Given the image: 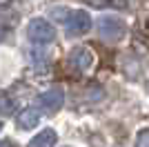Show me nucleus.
Listing matches in <instances>:
<instances>
[{
    "label": "nucleus",
    "instance_id": "nucleus-1",
    "mask_svg": "<svg viewBox=\"0 0 149 147\" xmlns=\"http://www.w3.org/2000/svg\"><path fill=\"white\" fill-rule=\"evenodd\" d=\"M98 34L107 43H118V40L125 38L127 27H125V22L120 18H116V16H102V18L98 20Z\"/></svg>",
    "mask_w": 149,
    "mask_h": 147
},
{
    "label": "nucleus",
    "instance_id": "nucleus-2",
    "mask_svg": "<svg viewBox=\"0 0 149 147\" xmlns=\"http://www.w3.org/2000/svg\"><path fill=\"white\" fill-rule=\"evenodd\" d=\"M27 38L36 45H47L56 40V29L54 24H49L45 18H33L27 24Z\"/></svg>",
    "mask_w": 149,
    "mask_h": 147
},
{
    "label": "nucleus",
    "instance_id": "nucleus-3",
    "mask_svg": "<svg viewBox=\"0 0 149 147\" xmlns=\"http://www.w3.org/2000/svg\"><path fill=\"white\" fill-rule=\"evenodd\" d=\"M65 27H67V36H82V34H87L91 29V18H89L87 11H71L65 20Z\"/></svg>",
    "mask_w": 149,
    "mask_h": 147
},
{
    "label": "nucleus",
    "instance_id": "nucleus-4",
    "mask_svg": "<svg viewBox=\"0 0 149 147\" xmlns=\"http://www.w3.org/2000/svg\"><path fill=\"white\" fill-rule=\"evenodd\" d=\"M69 65H71L76 71L85 74V71H89L91 65H93V54L87 47H76V49H71V54H69Z\"/></svg>",
    "mask_w": 149,
    "mask_h": 147
},
{
    "label": "nucleus",
    "instance_id": "nucleus-5",
    "mask_svg": "<svg viewBox=\"0 0 149 147\" xmlns=\"http://www.w3.org/2000/svg\"><path fill=\"white\" fill-rule=\"evenodd\" d=\"M40 105H42L47 111H58L62 105H65V89H62L60 85L47 89V92L40 96Z\"/></svg>",
    "mask_w": 149,
    "mask_h": 147
},
{
    "label": "nucleus",
    "instance_id": "nucleus-6",
    "mask_svg": "<svg viewBox=\"0 0 149 147\" xmlns=\"http://www.w3.org/2000/svg\"><path fill=\"white\" fill-rule=\"evenodd\" d=\"M18 22V11L9 5L0 7V43L9 36V31L13 29V24Z\"/></svg>",
    "mask_w": 149,
    "mask_h": 147
},
{
    "label": "nucleus",
    "instance_id": "nucleus-7",
    "mask_svg": "<svg viewBox=\"0 0 149 147\" xmlns=\"http://www.w3.org/2000/svg\"><path fill=\"white\" fill-rule=\"evenodd\" d=\"M38 123H40V109L27 107V109L20 111V116H18V127L20 129H33Z\"/></svg>",
    "mask_w": 149,
    "mask_h": 147
},
{
    "label": "nucleus",
    "instance_id": "nucleus-8",
    "mask_svg": "<svg viewBox=\"0 0 149 147\" xmlns=\"http://www.w3.org/2000/svg\"><path fill=\"white\" fill-rule=\"evenodd\" d=\"M56 141H58L56 129H42L40 134H36L29 141V147H54Z\"/></svg>",
    "mask_w": 149,
    "mask_h": 147
},
{
    "label": "nucleus",
    "instance_id": "nucleus-9",
    "mask_svg": "<svg viewBox=\"0 0 149 147\" xmlns=\"http://www.w3.org/2000/svg\"><path fill=\"white\" fill-rule=\"evenodd\" d=\"M87 5L96 7V9H105V7H111V9H127L129 7V0H85Z\"/></svg>",
    "mask_w": 149,
    "mask_h": 147
},
{
    "label": "nucleus",
    "instance_id": "nucleus-10",
    "mask_svg": "<svg viewBox=\"0 0 149 147\" xmlns=\"http://www.w3.org/2000/svg\"><path fill=\"white\" fill-rule=\"evenodd\" d=\"M13 111H16V105L9 96L5 94H0V116H11Z\"/></svg>",
    "mask_w": 149,
    "mask_h": 147
},
{
    "label": "nucleus",
    "instance_id": "nucleus-11",
    "mask_svg": "<svg viewBox=\"0 0 149 147\" xmlns=\"http://www.w3.org/2000/svg\"><path fill=\"white\" fill-rule=\"evenodd\" d=\"M136 147H149V129H143L136 138Z\"/></svg>",
    "mask_w": 149,
    "mask_h": 147
},
{
    "label": "nucleus",
    "instance_id": "nucleus-12",
    "mask_svg": "<svg viewBox=\"0 0 149 147\" xmlns=\"http://www.w3.org/2000/svg\"><path fill=\"white\" fill-rule=\"evenodd\" d=\"M0 147H13L11 141H0Z\"/></svg>",
    "mask_w": 149,
    "mask_h": 147
},
{
    "label": "nucleus",
    "instance_id": "nucleus-13",
    "mask_svg": "<svg viewBox=\"0 0 149 147\" xmlns=\"http://www.w3.org/2000/svg\"><path fill=\"white\" fill-rule=\"evenodd\" d=\"M0 129H2V123H0Z\"/></svg>",
    "mask_w": 149,
    "mask_h": 147
}]
</instances>
